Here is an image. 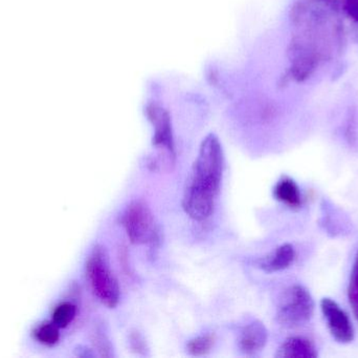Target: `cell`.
Listing matches in <instances>:
<instances>
[{
  "label": "cell",
  "instance_id": "277c9868",
  "mask_svg": "<svg viewBox=\"0 0 358 358\" xmlns=\"http://www.w3.org/2000/svg\"><path fill=\"white\" fill-rule=\"evenodd\" d=\"M121 223L131 243L141 245L157 240L155 216L144 202H132L124 212Z\"/></svg>",
  "mask_w": 358,
  "mask_h": 358
},
{
  "label": "cell",
  "instance_id": "3957f363",
  "mask_svg": "<svg viewBox=\"0 0 358 358\" xmlns=\"http://www.w3.org/2000/svg\"><path fill=\"white\" fill-rule=\"evenodd\" d=\"M315 307V301L306 288L301 285L292 286L280 298L278 322L283 327H300L313 319Z\"/></svg>",
  "mask_w": 358,
  "mask_h": 358
},
{
  "label": "cell",
  "instance_id": "52a82bcc",
  "mask_svg": "<svg viewBox=\"0 0 358 358\" xmlns=\"http://www.w3.org/2000/svg\"><path fill=\"white\" fill-rule=\"evenodd\" d=\"M267 338L268 332L264 324L259 321L252 322L242 330L239 338L240 349L245 354H256L264 348Z\"/></svg>",
  "mask_w": 358,
  "mask_h": 358
},
{
  "label": "cell",
  "instance_id": "5b68a950",
  "mask_svg": "<svg viewBox=\"0 0 358 358\" xmlns=\"http://www.w3.org/2000/svg\"><path fill=\"white\" fill-rule=\"evenodd\" d=\"M321 310L334 340L341 344L352 343L355 340V328L348 315L341 308L340 305L332 298H324L321 302Z\"/></svg>",
  "mask_w": 358,
  "mask_h": 358
},
{
  "label": "cell",
  "instance_id": "9a60e30c",
  "mask_svg": "<svg viewBox=\"0 0 358 358\" xmlns=\"http://www.w3.org/2000/svg\"><path fill=\"white\" fill-rule=\"evenodd\" d=\"M130 345H131V348L136 351V353H142L146 352V345H145L144 338H142L140 333L138 331L132 332L130 334Z\"/></svg>",
  "mask_w": 358,
  "mask_h": 358
},
{
  "label": "cell",
  "instance_id": "6da1fadb",
  "mask_svg": "<svg viewBox=\"0 0 358 358\" xmlns=\"http://www.w3.org/2000/svg\"><path fill=\"white\" fill-rule=\"evenodd\" d=\"M224 157L217 137L204 139L183 193L185 214L195 221H203L212 214L220 191Z\"/></svg>",
  "mask_w": 358,
  "mask_h": 358
},
{
  "label": "cell",
  "instance_id": "7a4b0ae2",
  "mask_svg": "<svg viewBox=\"0 0 358 358\" xmlns=\"http://www.w3.org/2000/svg\"><path fill=\"white\" fill-rule=\"evenodd\" d=\"M86 273L92 291L108 308H115L120 302V286L109 266L108 256L102 246H96L86 264Z\"/></svg>",
  "mask_w": 358,
  "mask_h": 358
},
{
  "label": "cell",
  "instance_id": "7c38bea8",
  "mask_svg": "<svg viewBox=\"0 0 358 358\" xmlns=\"http://www.w3.org/2000/svg\"><path fill=\"white\" fill-rule=\"evenodd\" d=\"M348 298L352 308L353 315L358 322V250L351 271L350 281L348 286Z\"/></svg>",
  "mask_w": 358,
  "mask_h": 358
},
{
  "label": "cell",
  "instance_id": "9c48e42d",
  "mask_svg": "<svg viewBox=\"0 0 358 358\" xmlns=\"http://www.w3.org/2000/svg\"><path fill=\"white\" fill-rule=\"evenodd\" d=\"M317 351L315 345L301 336L287 338L280 347L275 357L279 358H317Z\"/></svg>",
  "mask_w": 358,
  "mask_h": 358
},
{
  "label": "cell",
  "instance_id": "4fadbf2b",
  "mask_svg": "<svg viewBox=\"0 0 358 358\" xmlns=\"http://www.w3.org/2000/svg\"><path fill=\"white\" fill-rule=\"evenodd\" d=\"M35 338L42 344L52 346L59 342L60 334H59L58 327L54 323L43 324L35 330Z\"/></svg>",
  "mask_w": 358,
  "mask_h": 358
},
{
  "label": "cell",
  "instance_id": "8fae6325",
  "mask_svg": "<svg viewBox=\"0 0 358 358\" xmlns=\"http://www.w3.org/2000/svg\"><path fill=\"white\" fill-rule=\"evenodd\" d=\"M77 308L71 303H61L55 308L52 313V323L58 328H65L73 321Z\"/></svg>",
  "mask_w": 358,
  "mask_h": 358
},
{
  "label": "cell",
  "instance_id": "30bf717a",
  "mask_svg": "<svg viewBox=\"0 0 358 358\" xmlns=\"http://www.w3.org/2000/svg\"><path fill=\"white\" fill-rule=\"evenodd\" d=\"M275 197L278 201L290 208H300L302 205V195L300 187L292 179H281L275 187Z\"/></svg>",
  "mask_w": 358,
  "mask_h": 358
},
{
  "label": "cell",
  "instance_id": "ba28073f",
  "mask_svg": "<svg viewBox=\"0 0 358 358\" xmlns=\"http://www.w3.org/2000/svg\"><path fill=\"white\" fill-rule=\"evenodd\" d=\"M296 250L290 244H283L278 247L273 254L259 262V267L267 273L285 270L294 262Z\"/></svg>",
  "mask_w": 358,
  "mask_h": 358
},
{
  "label": "cell",
  "instance_id": "2e32d148",
  "mask_svg": "<svg viewBox=\"0 0 358 358\" xmlns=\"http://www.w3.org/2000/svg\"><path fill=\"white\" fill-rule=\"evenodd\" d=\"M345 2L347 12L358 22V0H345Z\"/></svg>",
  "mask_w": 358,
  "mask_h": 358
},
{
  "label": "cell",
  "instance_id": "5bb4252c",
  "mask_svg": "<svg viewBox=\"0 0 358 358\" xmlns=\"http://www.w3.org/2000/svg\"><path fill=\"white\" fill-rule=\"evenodd\" d=\"M214 345V338L212 336H201L187 343V351L194 357H202L208 354Z\"/></svg>",
  "mask_w": 358,
  "mask_h": 358
},
{
  "label": "cell",
  "instance_id": "8992f818",
  "mask_svg": "<svg viewBox=\"0 0 358 358\" xmlns=\"http://www.w3.org/2000/svg\"><path fill=\"white\" fill-rule=\"evenodd\" d=\"M149 117L153 125L155 126L153 144L166 151L169 157L176 162V147H174L169 116L162 109H153L149 111Z\"/></svg>",
  "mask_w": 358,
  "mask_h": 358
}]
</instances>
